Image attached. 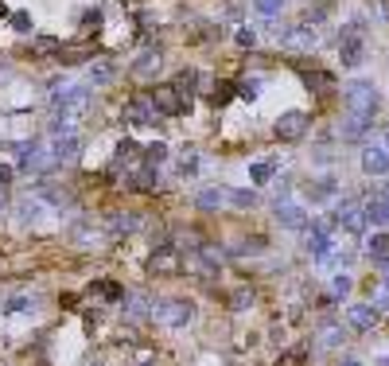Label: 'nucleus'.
<instances>
[{
    "instance_id": "14",
    "label": "nucleus",
    "mask_w": 389,
    "mask_h": 366,
    "mask_svg": "<svg viewBox=\"0 0 389 366\" xmlns=\"http://www.w3.org/2000/svg\"><path fill=\"white\" fill-rule=\"evenodd\" d=\"M51 156L55 164H71V160L82 156V136L71 133V136H55V145H51Z\"/></svg>"
},
{
    "instance_id": "8",
    "label": "nucleus",
    "mask_w": 389,
    "mask_h": 366,
    "mask_svg": "<svg viewBox=\"0 0 389 366\" xmlns=\"http://www.w3.org/2000/svg\"><path fill=\"white\" fill-rule=\"evenodd\" d=\"M125 191H136V195H156L160 187H164V180H160V168H136L133 175H125L121 180Z\"/></svg>"
},
{
    "instance_id": "43",
    "label": "nucleus",
    "mask_w": 389,
    "mask_h": 366,
    "mask_svg": "<svg viewBox=\"0 0 389 366\" xmlns=\"http://www.w3.org/2000/svg\"><path fill=\"white\" fill-rule=\"evenodd\" d=\"M12 27L20 32V36H32V27H36V20H32V12H12Z\"/></svg>"
},
{
    "instance_id": "24",
    "label": "nucleus",
    "mask_w": 389,
    "mask_h": 366,
    "mask_svg": "<svg viewBox=\"0 0 389 366\" xmlns=\"http://www.w3.org/2000/svg\"><path fill=\"white\" fill-rule=\"evenodd\" d=\"M226 254H230V257H257V254H268V238H261V234H253V238H242V242L230 245Z\"/></svg>"
},
{
    "instance_id": "37",
    "label": "nucleus",
    "mask_w": 389,
    "mask_h": 366,
    "mask_svg": "<svg viewBox=\"0 0 389 366\" xmlns=\"http://www.w3.org/2000/svg\"><path fill=\"white\" fill-rule=\"evenodd\" d=\"M253 304H257L253 289H234V293H230V308H234V312H249Z\"/></svg>"
},
{
    "instance_id": "48",
    "label": "nucleus",
    "mask_w": 389,
    "mask_h": 366,
    "mask_svg": "<svg viewBox=\"0 0 389 366\" xmlns=\"http://www.w3.org/2000/svg\"><path fill=\"white\" fill-rule=\"evenodd\" d=\"M377 195H381V203H386V210H389V183L386 187H377Z\"/></svg>"
},
{
    "instance_id": "22",
    "label": "nucleus",
    "mask_w": 389,
    "mask_h": 366,
    "mask_svg": "<svg viewBox=\"0 0 389 366\" xmlns=\"http://www.w3.org/2000/svg\"><path fill=\"white\" fill-rule=\"evenodd\" d=\"M125 312H129V319H152V300H148L145 293H125Z\"/></svg>"
},
{
    "instance_id": "27",
    "label": "nucleus",
    "mask_w": 389,
    "mask_h": 366,
    "mask_svg": "<svg viewBox=\"0 0 389 366\" xmlns=\"http://www.w3.org/2000/svg\"><path fill=\"white\" fill-rule=\"evenodd\" d=\"M277 160L268 156V160H253V164H249V183H257V187H261V183H273L277 180Z\"/></svg>"
},
{
    "instance_id": "32",
    "label": "nucleus",
    "mask_w": 389,
    "mask_h": 366,
    "mask_svg": "<svg viewBox=\"0 0 389 366\" xmlns=\"http://www.w3.org/2000/svg\"><path fill=\"white\" fill-rule=\"evenodd\" d=\"M27 312H36V296H8L0 304V316H27Z\"/></svg>"
},
{
    "instance_id": "47",
    "label": "nucleus",
    "mask_w": 389,
    "mask_h": 366,
    "mask_svg": "<svg viewBox=\"0 0 389 366\" xmlns=\"http://www.w3.org/2000/svg\"><path fill=\"white\" fill-rule=\"evenodd\" d=\"M59 304L66 308V312H74V308H78V296H74V293H62V296H59Z\"/></svg>"
},
{
    "instance_id": "38",
    "label": "nucleus",
    "mask_w": 389,
    "mask_h": 366,
    "mask_svg": "<svg viewBox=\"0 0 389 366\" xmlns=\"http://www.w3.org/2000/svg\"><path fill=\"white\" fill-rule=\"evenodd\" d=\"M199 168H203L199 152H194V148H187V152H183V160H179V175H183V180H194V175H199Z\"/></svg>"
},
{
    "instance_id": "12",
    "label": "nucleus",
    "mask_w": 389,
    "mask_h": 366,
    "mask_svg": "<svg viewBox=\"0 0 389 366\" xmlns=\"http://www.w3.org/2000/svg\"><path fill=\"white\" fill-rule=\"evenodd\" d=\"M273 219L284 230H308V210L296 207V203H273Z\"/></svg>"
},
{
    "instance_id": "4",
    "label": "nucleus",
    "mask_w": 389,
    "mask_h": 366,
    "mask_svg": "<svg viewBox=\"0 0 389 366\" xmlns=\"http://www.w3.org/2000/svg\"><path fill=\"white\" fill-rule=\"evenodd\" d=\"M121 121L133 125V129H140V125L160 121V113H156V106H152L148 94H129V98L121 101Z\"/></svg>"
},
{
    "instance_id": "51",
    "label": "nucleus",
    "mask_w": 389,
    "mask_h": 366,
    "mask_svg": "<svg viewBox=\"0 0 389 366\" xmlns=\"http://www.w3.org/2000/svg\"><path fill=\"white\" fill-rule=\"evenodd\" d=\"M4 210H8V199H4V191H0V215H4Z\"/></svg>"
},
{
    "instance_id": "15",
    "label": "nucleus",
    "mask_w": 389,
    "mask_h": 366,
    "mask_svg": "<svg viewBox=\"0 0 389 366\" xmlns=\"http://www.w3.org/2000/svg\"><path fill=\"white\" fill-rule=\"evenodd\" d=\"M362 171L366 175H389V152L381 145H366L362 148Z\"/></svg>"
},
{
    "instance_id": "50",
    "label": "nucleus",
    "mask_w": 389,
    "mask_h": 366,
    "mask_svg": "<svg viewBox=\"0 0 389 366\" xmlns=\"http://www.w3.org/2000/svg\"><path fill=\"white\" fill-rule=\"evenodd\" d=\"M339 366H362V363H358V358H342Z\"/></svg>"
},
{
    "instance_id": "28",
    "label": "nucleus",
    "mask_w": 389,
    "mask_h": 366,
    "mask_svg": "<svg viewBox=\"0 0 389 366\" xmlns=\"http://www.w3.org/2000/svg\"><path fill=\"white\" fill-rule=\"evenodd\" d=\"M366 257L374 261V265H389V234L377 230L370 242H366Z\"/></svg>"
},
{
    "instance_id": "35",
    "label": "nucleus",
    "mask_w": 389,
    "mask_h": 366,
    "mask_svg": "<svg viewBox=\"0 0 389 366\" xmlns=\"http://www.w3.org/2000/svg\"><path fill=\"white\" fill-rule=\"evenodd\" d=\"M168 156H171V148L164 145V141H152V145H145V164H148V168H160Z\"/></svg>"
},
{
    "instance_id": "36",
    "label": "nucleus",
    "mask_w": 389,
    "mask_h": 366,
    "mask_svg": "<svg viewBox=\"0 0 389 366\" xmlns=\"http://www.w3.org/2000/svg\"><path fill=\"white\" fill-rule=\"evenodd\" d=\"M105 27V16H101V8H86L82 12V36H97Z\"/></svg>"
},
{
    "instance_id": "52",
    "label": "nucleus",
    "mask_w": 389,
    "mask_h": 366,
    "mask_svg": "<svg viewBox=\"0 0 389 366\" xmlns=\"http://www.w3.org/2000/svg\"><path fill=\"white\" fill-rule=\"evenodd\" d=\"M377 366H389V354H381V358H377Z\"/></svg>"
},
{
    "instance_id": "49",
    "label": "nucleus",
    "mask_w": 389,
    "mask_h": 366,
    "mask_svg": "<svg viewBox=\"0 0 389 366\" xmlns=\"http://www.w3.org/2000/svg\"><path fill=\"white\" fill-rule=\"evenodd\" d=\"M381 284H386V293H389V265H381Z\"/></svg>"
},
{
    "instance_id": "5",
    "label": "nucleus",
    "mask_w": 389,
    "mask_h": 366,
    "mask_svg": "<svg viewBox=\"0 0 389 366\" xmlns=\"http://www.w3.org/2000/svg\"><path fill=\"white\" fill-rule=\"evenodd\" d=\"M308 125H312V117H308L304 110H284L277 117V125H273V136L284 141V145H296V141H304Z\"/></svg>"
},
{
    "instance_id": "3",
    "label": "nucleus",
    "mask_w": 389,
    "mask_h": 366,
    "mask_svg": "<svg viewBox=\"0 0 389 366\" xmlns=\"http://www.w3.org/2000/svg\"><path fill=\"white\" fill-rule=\"evenodd\" d=\"M277 39H280V47H284V51H292V55H312V51L319 47L316 27H308V24H288V27H277Z\"/></svg>"
},
{
    "instance_id": "41",
    "label": "nucleus",
    "mask_w": 389,
    "mask_h": 366,
    "mask_svg": "<svg viewBox=\"0 0 389 366\" xmlns=\"http://www.w3.org/2000/svg\"><path fill=\"white\" fill-rule=\"evenodd\" d=\"M277 366H308V351L304 347H292V351H284L277 358Z\"/></svg>"
},
{
    "instance_id": "42",
    "label": "nucleus",
    "mask_w": 389,
    "mask_h": 366,
    "mask_svg": "<svg viewBox=\"0 0 389 366\" xmlns=\"http://www.w3.org/2000/svg\"><path fill=\"white\" fill-rule=\"evenodd\" d=\"M253 8H257L261 16H265V20H273V16H280L284 0H253Z\"/></svg>"
},
{
    "instance_id": "44",
    "label": "nucleus",
    "mask_w": 389,
    "mask_h": 366,
    "mask_svg": "<svg viewBox=\"0 0 389 366\" xmlns=\"http://www.w3.org/2000/svg\"><path fill=\"white\" fill-rule=\"evenodd\" d=\"M234 39H238V47H242V51H249L257 43V32H253V27H238V36H234Z\"/></svg>"
},
{
    "instance_id": "23",
    "label": "nucleus",
    "mask_w": 389,
    "mask_h": 366,
    "mask_svg": "<svg viewBox=\"0 0 389 366\" xmlns=\"http://www.w3.org/2000/svg\"><path fill=\"white\" fill-rule=\"evenodd\" d=\"M117 78V66L113 62H90V71H86V86L97 90V86H110Z\"/></svg>"
},
{
    "instance_id": "25",
    "label": "nucleus",
    "mask_w": 389,
    "mask_h": 366,
    "mask_svg": "<svg viewBox=\"0 0 389 366\" xmlns=\"http://www.w3.org/2000/svg\"><path fill=\"white\" fill-rule=\"evenodd\" d=\"M362 215H366V222H374V226H389V210H386V203H381L377 191L362 199Z\"/></svg>"
},
{
    "instance_id": "40",
    "label": "nucleus",
    "mask_w": 389,
    "mask_h": 366,
    "mask_svg": "<svg viewBox=\"0 0 389 366\" xmlns=\"http://www.w3.org/2000/svg\"><path fill=\"white\" fill-rule=\"evenodd\" d=\"M342 339H347V331H342L335 319H327V324H323V347H339Z\"/></svg>"
},
{
    "instance_id": "31",
    "label": "nucleus",
    "mask_w": 389,
    "mask_h": 366,
    "mask_svg": "<svg viewBox=\"0 0 389 366\" xmlns=\"http://www.w3.org/2000/svg\"><path fill=\"white\" fill-rule=\"evenodd\" d=\"M59 47L62 43L55 36H36L27 43V55H32V59H47V55H59Z\"/></svg>"
},
{
    "instance_id": "45",
    "label": "nucleus",
    "mask_w": 389,
    "mask_h": 366,
    "mask_svg": "<svg viewBox=\"0 0 389 366\" xmlns=\"http://www.w3.org/2000/svg\"><path fill=\"white\" fill-rule=\"evenodd\" d=\"M351 277H347V273H342V277H335V284H331V289H335V296H347V293H351Z\"/></svg>"
},
{
    "instance_id": "1",
    "label": "nucleus",
    "mask_w": 389,
    "mask_h": 366,
    "mask_svg": "<svg viewBox=\"0 0 389 366\" xmlns=\"http://www.w3.org/2000/svg\"><path fill=\"white\" fill-rule=\"evenodd\" d=\"M152 319H156L160 328L179 331V328H187V324L194 319V300H187V296H168V300H152Z\"/></svg>"
},
{
    "instance_id": "17",
    "label": "nucleus",
    "mask_w": 389,
    "mask_h": 366,
    "mask_svg": "<svg viewBox=\"0 0 389 366\" xmlns=\"http://www.w3.org/2000/svg\"><path fill=\"white\" fill-rule=\"evenodd\" d=\"M140 230V215L136 210H110V234L113 238H129Z\"/></svg>"
},
{
    "instance_id": "7",
    "label": "nucleus",
    "mask_w": 389,
    "mask_h": 366,
    "mask_svg": "<svg viewBox=\"0 0 389 366\" xmlns=\"http://www.w3.org/2000/svg\"><path fill=\"white\" fill-rule=\"evenodd\" d=\"M331 219H335V226H342V230L351 234H362L366 230V215H362V199H339L335 203V210H331Z\"/></svg>"
},
{
    "instance_id": "18",
    "label": "nucleus",
    "mask_w": 389,
    "mask_h": 366,
    "mask_svg": "<svg viewBox=\"0 0 389 366\" xmlns=\"http://www.w3.org/2000/svg\"><path fill=\"white\" fill-rule=\"evenodd\" d=\"M370 125H374L370 117H358V113L347 110V117H339V136L354 145V141H362V136L370 133Z\"/></svg>"
},
{
    "instance_id": "6",
    "label": "nucleus",
    "mask_w": 389,
    "mask_h": 366,
    "mask_svg": "<svg viewBox=\"0 0 389 366\" xmlns=\"http://www.w3.org/2000/svg\"><path fill=\"white\" fill-rule=\"evenodd\" d=\"M179 273H183L179 245H156L148 257V277H179Z\"/></svg>"
},
{
    "instance_id": "19",
    "label": "nucleus",
    "mask_w": 389,
    "mask_h": 366,
    "mask_svg": "<svg viewBox=\"0 0 389 366\" xmlns=\"http://www.w3.org/2000/svg\"><path fill=\"white\" fill-rule=\"evenodd\" d=\"M160 62H164V51H160V47H145V51L133 59V66H129V71H133L136 78H148V74L160 71Z\"/></svg>"
},
{
    "instance_id": "26",
    "label": "nucleus",
    "mask_w": 389,
    "mask_h": 366,
    "mask_svg": "<svg viewBox=\"0 0 389 366\" xmlns=\"http://www.w3.org/2000/svg\"><path fill=\"white\" fill-rule=\"evenodd\" d=\"M222 203H226V187H207V191H199V195H194V207L203 210V215H214Z\"/></svg>"
},
{
    "instance_id": "30",
    "label": "nucleus",
    "mask_w": 389,
    "mask_h": 366,
    "mask_svg": "<svg viewBox=\"0 0 389 366\" xmlns=\"http://www.w3.org/2000/svg\"><path fill=\"white\" fill-rule=\"evenodd\" d=\"M234 98H238V86H234L230 78H218V82H214V90H210V106H214V110H222V106H230Z\"/></svg>"
},
{
    "instance_id": "21",
    "label": "nucleus",
    "mask_w": 389,
    "mask_h": 366,
    "mask_svg": "<svg viewBox=\"0 0 389 366\" xmlns=\"http://www.w3.org/2000/svg\"><path fill=\"white\" fill-rule=\"evenodd\" d=\"M43 210H47V203H43V199L27 195V199H20V207H16V219L24 222V226H36V222L43 219Z\"/></svg>"
},
{
    "instance_id": "29",
    "label": "nucleus",
    "mask_w": 389,
    "mask_h": 366,
    "mask_svg": "<svg viewBox=\"0 0 389 366\" xmlns=\"http://www.w3.org/2000/svg\"><path fill=\"white\" fill-rule=\"evenodd\" d=\"M94 55L97 51H90V47H59V66H82V62H94Z\"/></svg>"
},
{
    "instance_id": "55",
    "label": "nucleus",
    "mask_w": 389,
    "mask_h": 366,
    "mask_svg": "<svg viewBox=\"0 0 389 366\" xmlns=\"http://www.w3.org/2000/svg\"><path fill=\"white\" fill-rule=\"evenodd\" d=\"M94 366H105V363H94Z\"/></svg>"
},
{
    "instance_id": "34",
    "label": "nucleus",
    "mask_w": 389,
    "mask_h": 366,
    "mask_svg": "<svg viewBox=\"0 0 389 366\" xmlns=\"http://www.w3.org/2000/svg\"><path fill=\"white\" fill-rule=\"evenodd\" d=\"M71 238H74V245L90 249V245H94L97 238H101V234H97L94 226H90V222H74V226H71Z\"/></svg>"
},
{
    "instance_id": "54",
    "label": "nucleus",
    "mask_w": 389,
    "mask_h": 366,
    "mask_svg": "<svg viewBox=\"0 0 389 366\" xmlns=\"http://www.w3.org/2000/svg\"><path fill=\"white\" fill-rule=\"evenodd\" d=\"M133 366H156V363H133Z\"/></svg>"
},
{
    "instance_id": "39",
    "label": "nucleus",
    "mask_w": 389,
    "mask_h": 366,
    "mask_svg": "<svg viewBox=\"0 0 389 366\" xmlns=\"http://www.w3.org/2000/svg\"><path fill=\"white\" fill-rule=\"evenodd\" d=\"M234 86H238V98L257 101V98H261V86H265V82H261V78H242V82H234Z\"/></svg>"
},
{
    "instance_id": "46",
    "label": "nucleus",
    "mask_w": 389,
    "mask_h": 366,
    "mask_svg": "<svg viewBox=\"0 0 389 366\" xmlns=\"http://www.w3.org/2000/svg\"><path fill=\"white\" fill-rule=\"evenodd\" d=\"M12 180H16V171L8 168V164H0V191H8V187H12Z\"/></svg>"
},
{
    "instance_id": "13",
    "label": "nucleus",
    "mask_w": 389,
    "mask_h": 366,
    "mask_svg": "<svg viewBox=\"0 0 389 366\" xmlns=\"http://www.w3.org/2000/svg\"><path fill=\"white\" fill-rule=\"evenodd\" d=\"M377 319H381V312H377L374 304H351L347 308V324H351L354 331H374Z\"/></svg>"
},
{
    "instance_id": "16",
    "label": "nucleus",
    "mask_w": 389,
    "mask_h": 366,
    "mask_svg": "<svg viewBox=\"0 0 389 366\" xmlns=\"http://www.w3.org/2000/svg\"><path fill=\"white\" fill-rule=\"evenodd\" d=\"M300 74H304V86L316 94V98H331V94H335V74H327V71H308V66H300Z\"/></svg>"
},
{
    "instance_id": "53",
    "label": "nucleus",
    "mask_w": 389,
    "mask_h": 366,
    "mask_svg": "<svg viewBox=\"0 0 389 366\" xmlns=\"http://www.w3.org/2000/svg\"><path fill=\"white\" fill-rule=\"evenodd\" d=\"M381 148H386V152H389V129H386V145H381Z\"/></svg>"
},
{
    "instance_id": "20",
    "label": "nucleus",
    "mask_w": 389,
    "mask_h": 366,
    "mask_svg": "<svg viewBox=\"0 0 389 366\" xmlns=\"http://www.w3.org/2000/svg\"><path fill=\"white\" fill-rule=\"evenodd\" d=\"M304 195L312 203H327V199L339 195V183H335V175H319L316 183H304Z\"/></svg>"
},
{
    "instance_id": "10",
    "label": "nucleus",
    "mask_w": 389,
    "mask_h": 366,
    "mask_svg": "<svg viewBox=\"0 0 389 366\" xmlns=\"http://www.w3.org/2000/svg\"><path fill=\"white\" fill-rule=\"evenodd\" d=\"M339 62L342 71H358L366 62V36H339Z\"/></svg>"
},
{
    "instance_id": "2",
    "label": "nucleus",
    "mask_w": 389,
    "mask_h": 366,
    "mask_svg": "<svg viewBox=\"0 0 389 366\" xmlns=\"http://www.w3.org/2000/svg\"><path fill=\"white\" fill-rule=\"evenodd\" d=\"M342 106L351 113H358V117H370L374 121V113H377V90H374V82H347L342 86Z\"/></svg>"
},
{
    "instance_id": "33",
    "label": "nucleus",
    "mask_w": 389,
    "mask_h": 366,
    "mask_svg": "<svg viewBox=\"0 0 389 366\" xmlns=\"http://www.w3.org/2000/svg\"><path fill=\"white\" fill-rule=\"evenodd\" d=\"M226 203H234L238 210H249L257 207V191L253 187H226Z\"/></svg>"
},
{
    "instance_id": "9",
    "label": "nucleus",
    "mask_w": 389,
    "mask_h": 366,
    "mask_svg": "<svg viewBox=\"0 0 389 366\" xmlns=\"http://www.w3.org/2000/svg\"><path fill=\"white\" fill-rule=\"evenodd\" d=\"M148 98H152V106H156V113H160V117H179V113H183L179 94H175V86H171V82H156Z\"/></svg>"
},
{
    "instance_id": "11",
    "label": "nucleus",
    "mask_w": 389,
    "mask_h": 366,
    "mask_svg": "<svg viewBox=\"0 0 389 366\" xmlns=\"http://www.w3.org/2000/svg\"><path fill=\"white\" fill-rule=\"evenodd\" d=\"M82 300H86V304H121V300H125V289L117 281H94L90 289H86Z\"/></svg>"
}]
</instances>
